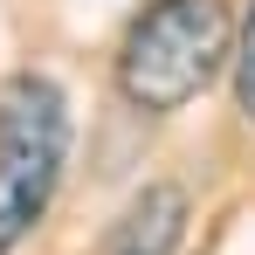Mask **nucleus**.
Instances as JSON below:
<instances>
[{"mask_svg":"<svg viewBox=\"0 0 255 255\" xmlns=\"http://www.w3.org/2000/svg\"><path fill=\"white\" fill-rule=\"evenodd\" d=\"M235 111L255 125V0H249V21H242V35H235Z\"/></svg>","mask_w":255,"mask_h":255,"instance_id":"20e7f679","label":"nucleus"},{"mask_svg":"<svg viewBox=\"0 0 255 255\" xmlns=\"http://www.w3.org/2000/svg\"><path fill=\"white\" fill-rule=\"evenodd\" d=\"M235 62L228 0H152L138 7L118 42V90L131 111L172 118Z\"/></svg>","mask_w":255,"mask_h":255,"instance_id":"f257e3e1","label":"nucleus"},{"mask_svg":"<svg viewBox=\"0 0 255 255\" xmlns=\"http://www.w3.org/2000/svg\"><path fill=\"white\" fill-rule=\"evenodd\" d=\"M179 242H186V186L152 179L111 214V228L97 235L90 255H172Z\"/></svg>","mask_w":255,"mask_h":255,"instance_id":"7ed1b4c3","label":"nucleus"},{"mask_svg":"<svg viewBox=\"0 0 255 255\" xmlns=\"http://www.w3.org/2000/svg\"><path fill=\"white\" fill-rule=\"evenodd\" d=\"M69 97L48 69H14L0 83V255L42 228L69 166Z\"/></svg>","mask_w":255,"mask_h":255,"instance_id":"f03ea898","label":"nucleus"}]
</instances>
